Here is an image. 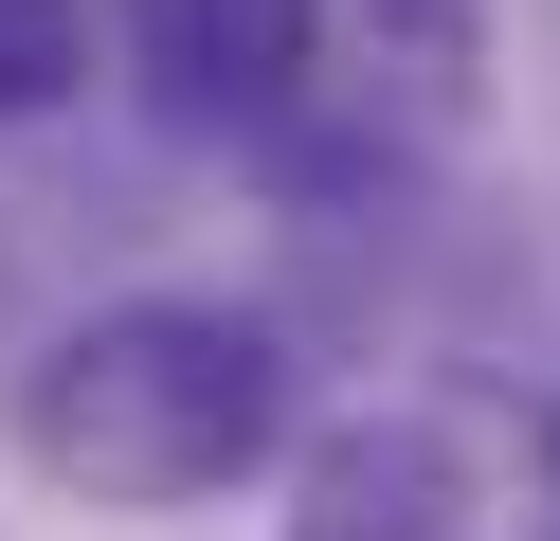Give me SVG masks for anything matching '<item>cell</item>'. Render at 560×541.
<instances>
[{"label": "cell", "instance_id": "2", "mask_svg": "<svg viewBox=\"0 0 560 541\" xmlns=\"http://www.w3.org/2000/svg\"><path fill=\"white\" fill-rule=\"evenodd\" d=\"M290 541H488L470 433L452 415H343L290 451Z\"/></svg>", "mask_w": 560, "mask_h": 541}, {"label": "cell", "instance_id": "3", "mask_svg": "<svg viewBox=\"0 0 560 541\" xmlns=\"http://www.w3.org/2000/svg\"><path fill=\"white\" fill-rule=\"evenodd\" d=\"M307 36L326 0H145V55H163V108H290L307 91Z\"/></svg>", "mask_w": 560, "mask_h": 541}, {"label": "cell", "instance_id": "1", "mask_svg": "<svg viewBox=\"0 0 560 541\" xmlns=\"http://www.w3.org/2000/svg\"><path fill=\"white\" fill-rule=\"evenodd\" d=\"M19 451L73 505H145V524L218 505V487H254L290 451V343L254 307H182V289L91 307L73 343L19 361Z\"/></svg>", "mask_w": 560, "mask_h": 541}, {"label": "cell", "instance_id": "5", "mask_svg": "<svg viewBox=\"0 0 560 541\" xmlns=\"http://www.w3.org/2000/svg\"><path fill=\"white\" fill-rule=\"evenodd\" d=\"M542 469H560V415H542Z\"/></svg>", "mask_w": 560, "mask_h": 541}, {"label": "cell", "instance_id": "4", "mask_svg": "<svg viewBox=\"0 0 560 541\" xmlns=\"http://www.w3.org/2000/svg\"><path fill=\"white\" fill-rule=\"evenodd\" d=\"M73 72H91V19H73V0H0V127H37Z\"/></svg>", "mask_w": 560, "mask_h": 541}]
</instances>
